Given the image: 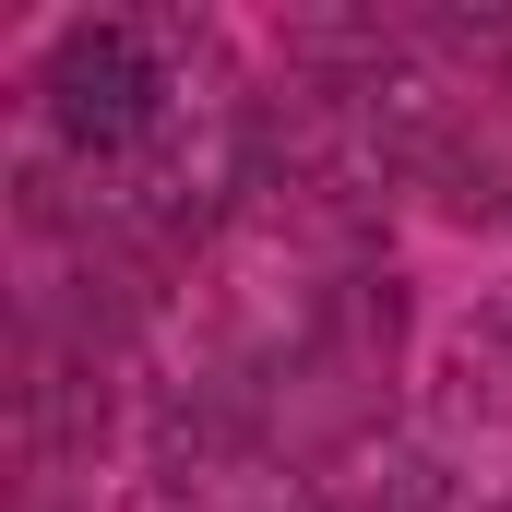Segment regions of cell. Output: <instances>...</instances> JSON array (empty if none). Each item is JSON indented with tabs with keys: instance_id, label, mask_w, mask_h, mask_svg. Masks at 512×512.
<instances>
[{
	"instance_id": "obj_1",
	"label": "cell",
	"mask_w": 512,
	"mask_h": 512,
	"mask_svg": "<svg viewBox=\"0 0 512 512\" xmlns=\"http://www.w3.org/2000/svg\"><path fill=\"white\" fill-rule=\"evenodd\" d=\"M48 96H60V131L72 143H120V131L155 120V60H143L131 24H84V36H60Z\"/></svg>"
}]
</instances>
